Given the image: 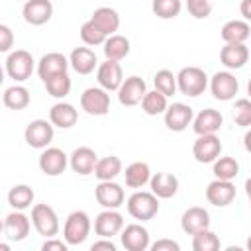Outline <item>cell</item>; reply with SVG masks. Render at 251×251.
<instances>
[{"label": "cell", "instance_id": "obj_39", "mask_svg": "<svg viewBox=\"0 0 251 251\" xmlns=\"http://www.w3.org/2000/svg\"><path fill=\"white\" fill-rule=\"evenodd\" d=\"M151 10L161 20H173V18H176L180 14L182 2L180 0H153L151 2Z\"/></svg>", "mask_w": 251, "mask_h": 251}, {"label": "cell", "instance_id": "obj_48", "mask_svg": "<svg viewBox=\"0 0 251 251\" xmlns=\"http://www.w3.org/2000/svg\"><path fill=\"white\" fill-rule=\"evenodd\" d=\"M239 12H241V16L245 18V22H251V0H241Z\"/></svg>", "mask_w": 251, "mask_h": 251}, {"label": "cell", "instance_id": "obj_5", "mask_svg": "<svg viewBox=\"0 0 251 251\" xmlns=\"http://www.w3.org/2000/svg\"><path fill=\"white\" fill-rule=\"evenodd\" d=\"M31 222H33L35 231L39 235H43L45 239L47 237H57V233L61 229L59 216L49 204H35L31 208Z\"/></svg>", "mask_w": 251, "mask_h": 251}, {"label": "cell", "instance_id": "obj_10", "mask_svg": "<svg viewBox=\"0 0 251 251\" xmlns=\"http://www.w3.org/2000/svg\"><path fill=\"white\" fill-rule=\"evenodd\" d=\"M145 94H147V84L141 76H135V75L124 78L122 86L118 88V100L122 106H127V108L141 104Z\"/></svg>", "mask_w": 251, "mask_h": 251}, {"label": "cell", "instance_id": "obj_43", "mask_svg": "<svg viewBox=\"0 0 251 251\" xmlns=\"http://www.w3.org/2000/svg\"><path fill=\"white\" fill-rule=\"evenodd\" d=\"M186 10L196 20H206L212 14V2L210 0H186Z\"/></svg>", "mask_w": 251, "mask_h": 251}, {"label": "cell", "instance_id": "obj_41", "mask_svg": "<svg viewBox=\"0 0 251 251\" xmlns=\"http://www.w3.org/2000/svg\"><path fill=\"white\" fill-rule=\"evenodd\" d=\"M153 84H155V90L163 92L165 96H173L178 86H176V75H173L169 69H161L155 73L153 76Z\"/></svg>", "mask_w": 251, "mask_h": 251}, {"label": "cell", "instance_id": "obj_42", "mask_svg": "<svg viewBox=\"0 0 251 251\" xmlns=\"http://www.w3.org/2000/svg\"><path fill=\"white\" fill-rule=\"evenodd\" d=\"M233 122L239 127H251V98H239L233 104Z\"/></svg>", "mask_w": 251, "mask_h": 251}, {"label": "cell", "instance_id": "obj_44", "mask_svg": "<svg viewBox=\"0 0 251 251\" xmlns=\"http://www.w3.org/2000/svg\"><path fill=\"white\" fill-rule=\"evenodd\" d=\"M14 45V33L6 24H0V51L8 53Z\"/></svg>", "mask_w": 251, "mask_h": 251}, {"label": "cell", "instance_id": "obj_1", "mask_svg": "<svg viewBox=\"0 0 251 251\" xmlns=\"http://www.w3.org/2000/svg\"><path fill=\"white\" fill-rule=\"evenodd\" d=\"M159 200L151 190H135L129 198H127V214L133 218V220H139V222H149L157 216L159 212Z\"/></svg>", "mask_w": 251, "mask_h": 251}, {"label": "cell", "instance_id": "obj_40", "mask_svg": "<svg viewBox=\"0 0 251 251\" xmlns=\"http://www.w3.org/2000/svg\"><path fill=\"white\" fill-rule=\"evenodd\" d=\"M106 37H108V35H106L92 20H88V22H84V24L80 25V39H82V43L88 45V47L104 45Z\"/></svg>", "mask_w": 251, "mask_h": 251}, {"label": "cell", "instance_id": "obj_49", "mask_svg": "<svg viewBox=\"0 0 251 251\" xmlns=\"http://www.w3.org/2000/svg\"><path fill=\"white\" fill-rule=\"evenodd\" d=\"M243 147H245V151L247 153H251V127L245 131V135H243Z\"/></svg>", "mask_w": 251, "mask_h": 251}, {"label": "cell", "instance_id": "obj_6", "mask_svg": "<svg viewBox=\"0 0 251 251\" xmlns=\"http://www.w3.org/2000/svg\"><path fill=\"white\" fill-rule=\"evenodd\" d=\"M210 92L216 100L220 102H229L235 98L237 90H239V82L235 78V75L231 71H218L212 75L210 78Z\"/></svg>", "mask_w": 251, "mask_h": 251}, {"label": "cell", "instance_id": "obj_53", "mask_svg": "<svg viewBox=\"0 0 251 251\" xmlns=\"http://www.w3.org/2000/svg\"><path fill=\"white\" fill-rule=\"evenodd\" d=\"M247 94H249V98H251V78H249V82H247Z\"/></svg>", "mask_w": 251, "mask_h": 251}, {"label": "cell", "instance_id": "obj_28", "mask_svg": "<svg viewBox=\"0 0 251 251\" xmlns=\"http://www.w3.org/2000/svg\"><path fill=\"white\" fill-rule=\"evenodd\" d=\"M220 35L226 43H245L251 37V25L245 20H229L222 25Z\"/></svg>", "mask_w": 251, "mask_h": 251}, {"label": "cell", "instance_id": "obj_31", "mask_svg": "<svg viewBox=\"0 0 251 251\" xmlns=\"http://www.w3.org/2000/svg\"><path fill=\"white\" fill-rule=\"evenodd\" d=\"M104 57L110 59V61H122L129 55V39L126 35H120V33H114V35H108L104 45Z\"/></svg>", "mask_w": 251, "mask_h": 251}, {"label": "cell", "instance_id": "obj_29", "mask_svg": "<svg viewBox=\"0 0 251 251\" xmlns=\"http://www.w3.org/2000/svg\"><path fill=\"white\" fill-rule=\"evenodd\" d=\"M90 20L106 33V35H114L118 29H120V14L110 8V6H100L92 12Z\"/></svg>", "mask_w": 251, "mask_h": 251}, {"label": "cell", "instance_id": "obj_19", "mask_svg": "<svg viewBox=\"0 0 251 251\" xmlns=\"http://www.w3.org/2000/svg\"><path fill=\"white\" fill-rule=\"evenodd\" d=\"M71 67V61L69 57H65L63 53H57V51H51V53H45L39 63H37V75L39 78L45 82L47 78L59 75V73H67Z\"/></svg>", "mask_w": 251, "mask_h": 251}, {"label": "cell", "instance_id": "obj_30", "mask_svg": "<svg viewBox=\"0 0 251 251\" xmlns=\"http://www.w3.org/2000/svg\"><path fill=\"white\" fill-rule=\"evenodd\" d=\"M124 176H126V186H127V188L139 190V188H143L145 184H149V180H151V169H149L147 163L135 161V163H131V165L126 167Z\"/></svg>", "mask_w": 251, "mask_h": 251}, {"label": "cell", "instance_id": "obj_45", "mask_svg": "<svg viewBox=\"0 0 251 251\" xmlns=\"http://www.w3.org/2000/svg\"><path fill=\"white\" fill-rule=\"evenodd\" d=\"M71 245L63 239H57V237H47L41 245V251H67Z\"/></svg>", "mask_w": 251, "mask_h": 251}, {"label": "cell", "instance_id": "obj_14", "mask_svg": "<svg viewBox=\"0 0 251 251\" xmlns=\"http://www.w3.org/2000/svg\"><path fill=\"white\" fill-rule=\"evenodd\" d=\"M69 165V155L59 147H45L39 155V169L47 176H59Z\"/></svg>", "mask_w": 251, "mask_h": 251}, {"label": "cell", "instance_id": "obj_34", "mask_svg": "<svg viewBox=\"0 0 251 251\" xmlns=\"http://www.w3.org/2000/svg\"><path fill=\"white\" fill-rule=\"evenodd\" d=\"M120 173H122V161L116 155H108V157L98 159V163L94 167V176L98 180H114Z\"/></svg>", "mask_w": 251, "mask_h": 251}, {"label": "cell", "instance_id": "obj_9", "mask_svg": "<svg viewBox=\"0 0 251 251\" xmlns=\"http://www.w3.org/2000/svg\"><path fill=\"white\" fill-rule=\"evenodd\" d=\"M31 224L33 222L24 214V210H14L4 218V224H2L4 237L8 241H24L29 235Z\"/></svg>", "mask_w": 251, "mask_h": 251}, {"label": "cell", "instance_id": "obj_24", "mask_svg": "<svg viewBox=\"0 0 251 251\" xmlns=\"http://www.w3.org/2000/svg\"><path fill=\"white\" fill-rule=\"evenodd\" d=\"M180 227L188 235H194L196 231L210 227V214H208V210L202 208V206H192V208L184 210V214L180 218Z\"/></svg>", "mask_w": 251, "mask_h": 251}, {"label": "cell", "instance_id": "obj_16", "mask_svg": "<svg viewBox=\"0 0 251 251\" xmlns=\"http://www.w3.org/2000/svg\"><path fill=\"white\" fill-rule=\"evenodd\" d=\"M206 200L216 208H226L235 200V184L231 180L214 178L206 186Z\"/></svg>", "mask_w": 251, "mask_h": 251}, {"label": "cell", "instance_id": "obj_15", "mask_svg": "<svg viewBox=\"0 0 251 251\" xmlns=\"http://www.w3.org/2000/svg\"><path fill=\"white\" fill-rule=\"evenodd\" d=\"M163 116H165V126L171 131H184L194 120V110L188 104L173 102V104H169V108L165 110Z\"/></svg>", "mask_w": 251, "mask_h": 251}, {"label": "cell", "instance_id": "obj_35", "mask_svg": "<svg viewBox=\"0 0 251 251\" xmlns=\"http://www.w3.org/2000/svg\"><path fill=\"white\" fill-rule=\"evenodd\" d=\"M43 86H45V90H47V94H49V96L63 100L65 96H69L73 82H71L69 73H59V75H55V76L47 78V80L43 82Z\"/></svg>", "mask_w": 251, "mask_h": 251}, {"label": "cell", "instance_id": "obj_27", "mask_svg": "<svg viewBox=\"0 0 251 251\" xmlns=\"http://www.w3.org/2000/svg\"><path fill=\"white\" fill-rule=\"evenodd\" d=\"M69 61H71L73 71L78 75H90L98 67L96 53L90 47H75L69 55Z\"/></svg>", "mask_w": 251, "mask_h": 251}, {"label": "cell", "instance_id": "obj_7", "mask_svg": "<svg viewBox=\"0 0 251 251\" xmlns=\"http://www.w3.org/2000/svg\"><path fill=\"white\" fill-rule=\"evenodd\" d=\"M80 108L88 116H106L110 112V94L102 86H90L80 94Z\"/></svg>", "mask_w": 251, "mask_h": 251}, {"label": "cell", "instance_id": "obj_38", "mask_svg": "<svg viewBox=\"0 0 251 251\" xmlns=\"http://www.w3.org/2000/svg\"><path fill=\"white\" fill-rule=\"evenodd\" d=\"M192 249L194 251H218L220 249V237L210 229H200L192 235Z\"/></svg>", "mask_w": 251, "mask_h": 251}, {"label": "cell", "instance_id": "obj_21", "mask_svg": "<svg viewBox=\"0 0 251 251\" xmlns=\"http://www.w3.org/2000/svg\"><path fill=\"white\" fill-rule=\"evenodd\" d=\"M22 16L29 25H43L53 16V4L51 0H25Z\"/></svg>", "mask_w": 251, "mask_h": 251}, {"label": "cell", "instance_id": "obj_26", "mask_svg": "<svg viewBox=\"0 0 251 251\" xmlns=\"http://www.w3.org/2000/svg\"><path fill=\"white\" fill-rule=\"evenodd\" d=\"M149 186H151V192L157 198L167 200V198H173L176 194V190H178V178L173 173H155V175H151Z\"/></svg>", "mask_w": 251, "mask_h": 251}, {"label": "cell", "instance_id": "obj_22", "mask_svg": "<svg viewBox=\"0 0 251 251\" xmlns=\"http://www.w3.org/2000/svg\"><path fill=\"white\" fill-rule=\"evenodd\" d=\"M224 124V116L216 108H204L198 112L192 120V129L196 135H206V133H218Z\"/></svg>", "mask_w": 251, "mask_h": 251}, {"label": "cell", "instance_id": "obj_17", "mask_svg": "<svg viewBox=\"0 0 251 251\" xmlns=\"http://www.w3.org/2000/svg\"><path fill=\"white\" fill-rule=\"evenodd\" d=\"M94 196L102 208H110V210H118L126 200L124 188L114 180H100L98 186L94 188Z\"/></svg>", "mask_w": 251, "mask_h": 251}, {"label": "cell", "instance_id": "obj_4", "mask_svg": "<svg viewBox=\"0 0 251 251\" xmlns=\"http://www.w3.org/2000/svg\"><path fill=\"white\" fill-rule=\"evenodd\" d=\"M35 69V61H33V55L25 49H16V51H10L8 57H6V75L10 78H14L16 82H24L31 76Z\"/></svg>", "mask_w": 251, "mask_h": 251}, {"label": "cell", "instance_id": "obj_50", "mask_svg": "<svg viewBox=\"0 0 251 251\" xmlns=\"http://www.w3.org/2000/svg\"><path fill=\"white\" fill-rule=\"evenodd\" d=\"M245 194H247V200H249V204H251V176L245 180Z\"/></svg>", "mask_w": 251, "mask_h": 251}, {"label": "cell", "instance_id": "obj_3", "mask_svg": "<svg viewBox=\"0 0 251 251\" xmlns=\"http://www.w3.org/2000/svg\"><path fill=\"white\" fill-rule=\"evenodd\" d=\"M92 224L86 212L82 210H75L67 216L65 226H63V239L73 247V245H80L86 241V237L90 235Z\"/></svg>", "mask_w": 251, "mask_h": 251}, {"label": "cell", "instance_id": "obj_20", "mask_svg": "<svg viewBox=\"0 0 251 251\" xmlns=\"http://www.w3.org/2000/svg\"><path fill=\"white\" fill-rule=\"evenodd\" d=\"M98 163V155L94 149L82 145V147H76L71 155H69V167L80 175V176H88V175H94V167Z\"/></svg>", "mask_w": 251, "mask_h": 251}, {"label": "cell", "instance_id": "obj_36", "mask_svg": "<svg viewBox=\"0 0 251 251\" xmlns=\"http://www.w3.org/2000/svg\"><path fill=\"white\" fill-rule=\"evenodd\" d=\"M167 98H169V96H165V94L159 92V90H147V94H145L143 100H141V110H143L147 116L165 114V110L169 108Z\"/></svg>", "mask_w": 251, "mask_h": 251}, {"label": "cell", "instance_id": "obj_32", "mask_svg": "<svg viewBox=\"0 0 251 251\" xmlns=\"http://www.w3.org/2000/svg\"><path fill=\"white\" fill-rule=\"evenodd\" d=\"M2 102H4L6 108L18 112V110H24V108L29 106L31 96H29V90H27L25 86H22V84H14V86H8V88L4 90V94H2Z\"/></svg>", "mask_w": 251, "mask_h": 251}, {"label": "cell", "instance_id": "obj_8", "mask_svg": "<svg viewBox=\"0 0 251 251\" xmlns=\"http://www.w3.org/2000/svg\"><path fill=\"white\" fill-rule=\"evenodd\" d=\"M53 127L55 126L51 122H47V120H31L25 126L24 139L33 149H45L53 141V135H55V129Z\"/></svg>", "mask_w": 251, "mask_h": 251}, {"label": "cell", "instance_id": "obj_51", "mask_svg": "<svg viewBox=\"0 0 251 251\" xmlns=\"http://www.w3.org/2000/svg\"><path fill=\"white\" fill-rule=\"evenodd\" d=\"M0 249H2V251H8V249H10V245H8V243H0Z\"/></svg>", "mask_w": 251, "mask_h": 251}, {"label": "cell", "instance_id": "obj_37", "mask_svg": "<svg viewBox=\"0 0 251 251\" xmlns=\"http://www.w3.org/2000/svg\"><path fill=\"white\" fill-rule=\"evenodd\" d=\"M214 176L222 180H233L239 175V163L233 157H218L214 161Z\"/></svg>", "mask_w": 251, "mask_h": 251}, {"label": "cell", "instance_id": "obj_12", "mask_svg": "<svg viewBox=\"0 0 251 251\" xmlns=\"http://www.w3.org/2000/svg\"><path fill=\"white\" fill-rule=\"evenodd\" d=\"M96 80H98V86H102L104 90L118 92V88L124 82V71H122L120 61L106 59L104 63H100L96 69Z\"/></svg>", "mask_w": 251, "mask_h": 251}, {"label": "cell", "instance_id": "obj_33", "mask_svg": "<svg viewBox=\"0 0 251 251\" xmlns=\"http://www.w3.org/2000/svg\"><path fill=\"white\" fill-rule=\"evenodd\" d=\"M33 198H35V192L27 184H14L8 190V204L14 210H25V208H29L33 204Z\"/></svg>", "mask_w": 251, "mask_h": 251}, {"label": "cell", "instance_id": "obj_2", "mask_svg": "<svg viewBox=\"0 0 251 251\" xmlns=\"http://www.w3.org/2000/svg\"><path fill=\"white\" fill-rule=\"evenodd\" d=\"M208 84H210V78L200 67H182L176 75L178 92L184 94V96H190V98H196V96L204 94Z\"/></svg>", "mask_w": 251, "mask_h": 251}, {"label": "cell", "instance_id": "obj_46", "mask_svg": "<svg viewBox=\"0 0 251 251\" xmlns=\"http://www.w3.org/2000/svg\"><path fill=\"white\" fill-rule=\"evenodd\" d=\"M151 249L153 251H178L180 245L176 241H173V239H159V241L151 243Z\"/></svg>", "mask_w": 251, "mask_h": 251}, {"label": "cell", "instance_id": "obj_47", "mask_svg": "<svg viewBox=\"0 0 251 251\" xmlns=\"http://www.w3.org/2000/svg\"><path fill=\"white\" fill-rule=\"evenodd\" d=\"M92 251H100V249H106V251H116V243H112V239H108V237H100L98 241H94L92 243V247H90Z\"/></svg>", "mask_w": 251, "mask_h": 251}, {"label": "cell", "instance_id": "obj_52", "mask_svg": "<svg viewBox=\"0 0 251 251\" xmlns=\"http://www.w3.org/2000/svg\"><path fill=\"white\" fill-rule=\"evenodd\" d=\"M245 247H247V249H249V251H251V235H249V237H247V243H245Z\"/></svg>", "mask_w": 251, "mask_h": 251}, {"label": "cell", "instance_id": "obj_11", "mask_svg": "<svg viewBox=\"0 0 251 251\" xmlns=\"http://www.w3.org/2000/svg\"><path fill=\"white\" fill-rule=\"evenodd\" d=\"M124 229V216L118 210L104 208L96 220H94V233L98 237H108L112 239L114 235H120Z\"/></svg>", "mask_w": 251, "mask_h": 251}, {"label": "cell", "instance_id": "obj_18", "mask_svg": "<svg viewBox=\"0 0 251 251\" xmlns=\"http://www.w3.org/2000/svg\"><path fill=\"white\" fill-rule=\"evenodd\" d=\"M120 239H122L124 249H127V251H145V249L151 247L149 231L141 224L124 226V229L120 233Z\"/></svg>", "mask_w": 251, "mask_h": 251}, {"label": "cell", "instance_id": "obj_13", "mask_svg": "<svg viewBox=\"0 0 251 251\" xmlns=\"http://www.w3.org/2000/svg\"><path fill=\"white\" fill-rule=\"evenodd\" d=\"M192 155L198 163H214L222 155V141L216 133L198 135L192 145Z\"/></svg>", "mask_w": 251, "mask_h": 251}, {"label": "cell", "instance_id": "obj_23", "mask_svg": "<svg viewBox=\"0 0 251 251\" xmlns=\"http://www.w3.org/2000/svg\"><path fill=\"white\" fill-rule=\"evenodd\" d=\"M220 61L227 71L241 69L249 61V47L245 43H226L220 51Z\"/></svg>", "mask_w": 251, "mask_h": 251}, {"label": "cell", "instance_id": "obj_25", "mask_svg": "<svg viewBox=\"0 0 251 251\" xmlns=\"http://www.w3.org/2000/svg\"><path fill=\"white\" fill-rule=\"evenodd\" d=\"M76 120H78V112H76V108L73 106V104H69V102H57V104H53L51 106V110H49V122L55 126V127H61V129H69V127H73L75 124H76Z\"/></svg>", "mask_w": 251, "mask_h": 251}]
</instances>
